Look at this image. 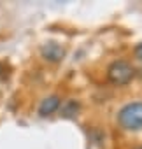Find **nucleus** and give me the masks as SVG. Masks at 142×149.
<instances>
[{
	"instance_id": "obj_1",
	"label": "nucleus",
	"mask_w": 142,
	"mask_h": 149,
	"mask_svg": "<svg viewBox=\"0 0 142 149\" xmlns=\"http://www.w3.org/2000/svg\"><path fill=\"white\" fill-rule=\"evenodd\" d=\"M118 123L125 130H140L142 128V102L126 104L118 114Z\"/></svg>"
},
{
	"instance_id": "obj_2",
	"label": "nucleus",
	"mask_w": 142,
	"mask_h": 149,
	"mask_svg": "<svg viewBox=\"0 0 142 149\" xmlns=\"http://www.w3.org/2000/svg\"><path fill=\"white\" fill-rule=\"evenodd\" d=\"M109 79L111 83L121 86V84H126L130 83V79L133 77V67L125 61V60H119V61H114L111 67H109Z\"/></svg>"
},
{
	"instance_id": "obj_3",
	"label": "nucleus",
	"mask_w": 142,
	"mask_h": 149,
	"mask_svg": "<svg viewBox=\"0 0 142 149\" xmlns=\"http://www.w3.org/2000/svg\"><path fill=\"white\" fill-rule=\"evenodd\" d=\"M40 54H42V58H46L47 61H60V60H63V56H65V49H63L60 44H56V42H46V44L40 47Z\"/></svg>"
},
{
	"instance_id": "obj_4",
	"label": "nucleus",
	"mask_w": 142,
	"mask_h": 149,
	"mask_svg": "<svg viewBox=\"0 0 142 149\" xmlns=\"http://www.w3.org/2000/svg\"><path fill=\"white\" fill-rule=\"evenodd\" d=\"M60 105H61V98H60L58 95L46 97V98L40 102V105H39V114H40L42 118L51 116L53 112H56V111L60 109Z\"/></svg>"
},
{
	"instance_id": "obj_5",
	"label": "nucleus",
	"mask_w": 142,
	"mask_h": 149,
	"mask_svg": "<svg viewBox=\"0 0 142 149\" xmlns=\"http://www.w3.org/2000/svg\"><path fill=\"white\" fill-rule=\"evenodd\" d=\"M77 111H79V104L76 100H67L65 105L61 107V116H65V118H74L77 114Z\"/></svg>"
},
{
	"instance_id": "obj_6",
	"label": "nucleus",
	"mask_w": 142,
	"mask_h": 149,
	"mask_svg": "<svg viewBox=\"0 0 142 149\" xmlns=\"http://www.w3.org/2000/svg\"><path fill=\"white\" fill-rule=\"evenodd\" d=\"M135 53H137V56H139V58H142V44H139V46H137Z\"/></svg>"
},
{
	"instance_id": "obj_7",
	"label": "nucleus",
	"mask_w": 142,
	"mask_h": 149,
	"mask_svg": "<svg viewBox=\"0 0 142 149\" xmlns=\"http://www.w3.org/2000/svg\"><path fill=\"white\" fill-rule=\"evenodd\" d=\"M137 149H142V146H140V147H137Z\"/></svg>"
}]
</instances>
